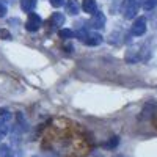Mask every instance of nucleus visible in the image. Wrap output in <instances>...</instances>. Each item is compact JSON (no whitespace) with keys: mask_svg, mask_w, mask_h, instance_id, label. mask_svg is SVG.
I'll use <instances>...</instances> for the list:
<instances>
[{"mask_svg":"<svg viewBox=\"0 0 157 157\" xmlns=\"http://www.w3.org/2000/svg\"><path fill=\"white\" fill-rule=\"evenodd\" d=\"M58 36H60V38H63V39H71V38L74 36V33H72V30L61 29V30H58Z\"/></svg>","mask_w":157,"mask_h":157,"instance_id":"obj_11","label":"nucleus"},{"mask_svg":"<svg viewBox=\"0 0 157 157\" xmlns=\"http://www.w3.org/2000/svg\"><path fill=\"white\" fill-rule=\"evenodd\" d=\"M82 8L85 13H88V14H94L98 6H96V0H83L82 2Z\"/></svg>","mask_w":157,"mask_h":157,"instance_id":"obj_7","label":"nucleus"},{"mask_svg":"<svg viewBox=\"0 0 157 157\" xmlns=\"http://www.w3.org/2000/svg\"><path fill=\"white\" fill-rule=\"evenodd\" d=\"M6 11H8V3L5 0H0V17H3L6 14Z\"/></svg>","mask_w":157,"mask_h":157,"instance_id":"obj_14","label":"nucleus"},{"mask_svg":"<svg viewBox=\"0 0 157 157\" xmlns=\"http://www.w3.org/2000/svg\"><path fill=\"white\" fill-rule=\"evenodd\" d=\"M141 0H124L123 3V16L126 19H134L138 13Z\"/></svg>","mask_w":157,"mask_h":157,"instance_id":"obj_1","label":"nucleus"},{"mask_svg":"<svg viewBox=\"0 0 157 157\" xmlns=\"http://www.w3.org/2000/svg\"><path fill=\"white\" fill-rule=\"evenodd\" d=\"M11 118H13V115H11V112L8 109H0V123L10 124Z\"/></svg>","mask_w":157,"mask_h":157,"instance_id":"obj_10","label":"nucleus"},{"mask_svg":"<svg viewBox=\"0 0 157 157\" xmlns=\"http://www.w3.org/2000/svg\"><path fill=\"white\" fill-rule=\"evenodd\" d=\"M64 24V16L61 14V13H54L50 17V25L52 27H60V25Z\"/></svg>","mask_w":157,"mask_h":157,"instance_id":"obj_8","label":"nucleus"},{"mask_svg":"<svg viewBox=\"0 0 157 157\" xmlns=\"http://www.w3.org/2000/svg\"><path fill=\"white\" fill-rule=\"evenodd\" d=\"M83 43L86 46H99L102 43V36L98 35V33H88L86 38L83 39Z\"/></svg>","mask_w":157,"mask_h":157,"instance_id":"obj_5","label":"nucleus"},{"mask_svg":"<svg viewBox=\"0 0 157 157\" xmlns=\"http://www.w3.org/2000/svg\"><path fill=\"white\" fill-rule=\"evenodd\" d=\"M115 157H123V155H115Z\"/></svg>","mask_w":157,"mask_h":157,"instance_id":"obj_18","label":"nucleus"},{"mask_svg":"<svg viewBox=\"0 0 157 157\" xmlns=\"http://www.w3.org/2000/svg\"><path fill=\"white\" fill-rule=\"evenodd\" d=\"M35 5H36V0H21V8L25 13H32Z\"/></svg>","mask_w":157,"mask_h":157,"instance_id":"obj_9","label":"nucleus"},{"mask_svg":"<svg viewBox=\"0 0 157 157\" xmlns=\"http://www.w3.org/2000/svg\"><path fill=\"white\" fill-rule=\"evenodd\" d=\"M146 32V19L145 17H138L134 25H132V35L135 36H141V35H145Z\"/></svg>","mask_w":157,"mask_h":157,"instance_id":"obj_3","label":"nucleus"},{"mask_svg":"<svg viewBox=\"0 0 157 157\" xmlns=\"http://www.w3.org/2000/svg\"><path fill=\"white\" fill-rule=\"evenodd\" d=\"M90 25L93 29H104V25H105V16H104L101 11H96L94 14L91 16Z\"/></svg>","mask_w":157,"mask_h":157,"instance_id":"obj_4","label":"nucleus"},{"mask_svg":"<svg viewBox=\"0 0 157 157\" xmlns=\"http://www.w3.org/2000/svg\"><path fill=\"white\" fill-rule=\"evenodd\" d=\"M2 36H3V39H10L11 38V35H8V32H2Z\"/></svg>","mask_w":157,"mask_h":157,"instance_id":"obj_17","label":"nucleus"},{"mask_svg":"<svg viewBox=\"0 0 157 157\" xmlns=\"http://www.w3.org/2000/svg\"><path fill=\"white\" fill-rule=\"evenodd\" d=\"M0 157H13V151L6 145H2L0 146Z\"/></svg>","mask_w":157,"mask_h":157,"instance_id":"obj_13","label":"nucleus"},{"mask_svg":"<svg viewBox=\"0 0 157 157\" xmlns=\"http://www.w3.org/2000/svg\"><path fill=\"white\" fill-rule=\"evenodd\" d=\"M155 5H157V0H143V3H141V6L145 8L146 11L155 8Z\"/></svg>","mask_w":157,"mask_h":157,"instance_id":"obj_12","label":"nucleus"},{"mask_svg":"<svg viewBox=\"0 0 157 157\" xmlns=\"http://www.w3.org/2000/svg\"><path fill=\"white\" fill-rule=\"evenodd\" d=\"M41 24H43L41 17H39L38 14H35V13H30L27 22H25V29H27L29 32H36L39 27H41Z\"/></svg>","mask_w":157,"mask_h":157,"instance_id":"obj_2","label":"nucleus"},{"mask_svg":"<svg viewBox=\"0 0 157 157\" xmlns=\"http://www.w3.org/2000/svg\"><path fill=\"white\" fill-rule=\"evenodd\" d=\"M78 11H80V3H78L77 0H68L66 2V13L75 16V14H78Z\"/></svg>","mask_w":157,"mask_h":157,"instance_id":"obj_6","label":"nucleus"},{"mask_svg":"<svg viewBox=\"0 0 157 157\" xmlns=\"http://www.w3.org/2000/svg\"><path fill=\"white\" fill-rule=\"evenodd\" d=\"M118 145V137H113L109 143H107V148H115Z\"/></svg>","mask_w":157,"mask_h":157,"instance_id":"obj_16","label":"nucleus"},{"mask_svg":"<svg viewBox=\"0 0 157 157\" xmlns=\"http://www.w3.org/2000/svg\"><path fill=\"white\" fill-rule=\"evenodd\" d=\"M50 5L55 6V8H60V6L66 5V3H64V0H50Z\"/></svg>","mask_w":157,"mask_h":157,"instance_id":"obj_15","label":"nucleus"}]
</instances>
